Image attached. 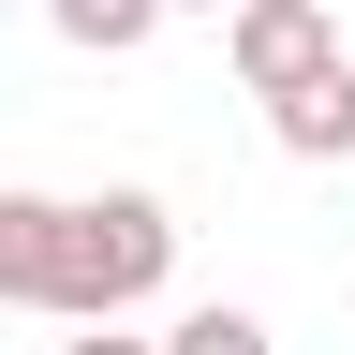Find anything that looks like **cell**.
<instances>
[{
  "label": "cell",
  "mask_w": 355,
  "mask_h": 355,
  "mask_svg": "<svg viewBox=\"0 0 355 355\" xmlns=\"http://www.w3.org/2000/svg\"><path fill=\"white\" fill-rule=\"evenodd\" d=\"M163 15H222V0H163Z\"/></svg>",
  "instance_id": "ba28073f"
},
{
  "label": "cell",
  "mask_w": 355,
  "mask_h": 355,
  "mask_svg": "<svg viewBox=\"0 0 355 355\" xmlns=\"http://www.w3.org/2000/svg\"><path fill=\"white\" fill-rule=\"evenodd\" d=\"M266 133L296 163H355V60H311L296 89H266Z\"/></svg>",
  "instance_id": "3957f363"
},
{
  "label": "cell",
  "mask_w": 355,
  "mask_h": 355,
  "mask_svg": "<svg viewBox=\"0 0 355 355\" xmlns=\"http://www.w3.org/2000/svg\"><path fill=\"white\" fill-rule=\"evenodd\" d=\"M222 60H237V89L266 104V89H296L311 60H340L326 0H222Z\"/></svg>",
  "instance_id": "7a4b0ae2"
},
{
  "label": "cell",
  "mask_w": 355,
  "mask_h": 355,
  "mask_svg": "<svg viewBox=\"0 0 355 355\" xmlns=\"http://www.w3.org/2000/svg\"><path fill=\"white\" fill-rule=\"evenodd\" d=\"M44 30H60V44H89V60H133V44L163 30V0H44Z\"/></svg>",
  "instance_id": "5b68a950"
},
{
  "label": "cell",
  "mask_w": 355,
  "mask_h": 355,
  "mask_svg": "<svg viewBox=\"0 0 355 355\" xmlns=\"http://www.w3.org/2000/svg\"><path fill=\"white\" fill-rule=\"evenodd\" d=\"M44 266H60V193H0V296L44 311Z\"/></svg>",
  "instance_id": "277c9868"
},
{
  "label": "cell",
  "mask_w": 355,
  "mask_h": 355,
  "mask_svg": "<svg viewBox=\"0 0 355 355\" xmlns=\"http://www.w3.org/2000/svg\"><path fill=\"white\" fill-rule=\"evenodd\" d=\"M60 355H148V340H119V311H89V340H60Z\"/></svg>",
  "instance_id": "52a82bcc"
},
{
  "label": "cell",
  "mask_w": 355,
  "mask_h": 355,
  "mask_svg": "<svg viewBox=\"0 0 355 355\" xmlns=\"http://www.w3.org/2000/svg\"><path fill=\"white\" fill-rule=\"evenodd\" d=\"M178 282V207L163 193H89L60 207V266H44V311L89 326V311H148Z\"/></svg>",
  "instance_id": "6da1fadb"
},
{
  "label": "cell",
  "mask_w": 355,
  "mask_h": 355,
  "mask_svg": "<svg viewBox=\"0 0 355 355\" xmlns=\"http://www.w3.org/2000/svg\"><path fill=\"white\" fill-rule=\"evenodd\" d=\"M148 355H282V340H266L252 311H222V296H207V311H178V326H163Z\"/></svg>",
  "instance_id": "8992f818"
}]
</instances>
